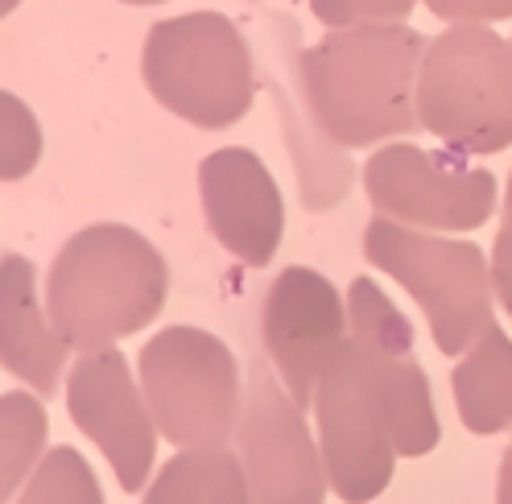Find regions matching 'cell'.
Returning <instances> with one entry per match:
<instances>
[{"instance_id":"6da1fadb","label":"cell","mask_w":512,"mask_h":504,"mask_svg":"<svg viewBox=\"0 0 512 504\" xmlns=\"http://www.w3.org/2000/svg\"><path fill=\"white\" fill-rule=\"evenodd\" d=\"M426 38L401 21L335 29L298 54V87L314 129L335 149H368L418 124L413 83Z\"/></svg>"},{"instance_id":"7a4b0ae2","label":"cell","mask_w":512,"mask_h":504,"mask_svg":"<svg viewBox=\"0 0 512 504\" xmlns=\"http://www.w3.org/2000/svg\"><path fill=\"white\" fill-rule=\"evenodd\" d=\"M166 290V257L141 232L91 224L58 248L46 277V310L75 352H104L145 331L162 314Z\"/></svg>"},{"instance_id":"3957f363","label":"cell","mask_w":512,"mask_h":504,"mask_svg":"<svg viewBox=\"0 0 512 504\" xmlns=\"http://www.w3.org/2000/svg\"><path fill=\"white\" fill-rule=\"evenodd\" d=\"M418 124L446 149L484 157L512 145V46L484 25H455L426 42L413 83Z\"/></svg>"},{"instance_id":"277c9868","label":"cell","mask_w":512,"mask_h":504,"mask_svg":"<svg viewBox=\"0 0 512 504\" xmlns=\"http://www.w3.org/2000/svg\"><path fill=\"white\" fill-rule=\"evenodd\" d=\"M141 75L153 100L195 129H228L252 108L256 62L223 13H182L149 29Z\"/></svg>"},{"instance_id":"5b68a950","label":"cell","mask_w":512,"mask_h":504,"mask_svg":"<svg viewBox=\"0 0 512 504\" xmlns=\"http://www.w3.org/2000/svg\"><path fill=\"white\" fill-rule=\"evenodd\" d=\"M364 257L418 298L442 356H459L492 327V265L471 240H446L393 219H368Z\"/></svg>"},{"instance_id":"8992f818","label":"cell","mask_w":512,"mask_h":504,"mask_svg":"<svg viewBox=\"0 0 512 504\" xmlns=\"http://www.w3.org/2000/svg\"><path fill=\"white\" fill-rule=\"evenodd\" d=\"M141 393L153 426L178 451L223 447L240 422V364L199 327H166L141 348Z\"/></svg>"},{"instance_id":"52a82bcc","label":"cell","mask_w":512,"mask_h":504,"mask_svg":"<svg viewBox=\"0 0 512 504\" xmlns=\"http://www.w3.org/2000/svg\"><path fill=\"white\" fill-rule=\"evenodd\" d=\"M318 451H323L327 484L343 504H368L393 480L397 447L380 389L356 343H343L314 385Z\"/></svg>"},{"instance_id":"ba28073f","label":"cell","mask_w":512,"mask_h":504,"mask_svg":"<svg viewBox=\"0 0 512 504\" xmlns=\"http://www.w3.org/2000/svg\"><path fill=\"white\" fill-rule=\"evenodd\" d=\"M364 191L376 215L430 232H471L496 211V174L455 149L384 145L364 162Z\"/></svg>"},{"instance_id":"9c48e42d","label":"cell","mask_w":512,"mask_h":504,"mask_svg":"<svg viewBox=\"0 0 512 504\" xmlns=\"http://www.w3.org/2000/svg\"><path fill=\"white\" fill-rule=\"evenodd\" d=\"M347 339L364 356L389 414L393 447L405 459L438 447V414L430 401V376L413 352V327L372 277H356L347 290Z\"/></svg>"},{"instance_id":"30bf717a","label":"cell","mask_w":512,"mask_h":504,"mask_svg":"<svg viewBox=\"0 0 512 504\" xmlns=\"http://www.w3.org/2000/svg\"><path fill=\"white\" fill-rule=\"evenodd\" d=\"M240 467L252 504H323L327 467L323 451H314L302 409L269 364H252L248 397L236 422Z\"/></svg>"},{"instance_id":"8fae6325","label":"cell","mask_w":512,"mask_h":504,"mask_svg":"<svg viewBox=\"0 0 512 504\" xmlns=\"http://www.w3.org/2000/svg\"><path fill=\"white\" fill-rule=\"evenodd\" d=\"M261 339L294 405L310 409L318 372L347 343V306L323 273L290 265L273 277L265 294Z\"/></svg>"},{"instance_id":"7c38bea8","label":"cell","mask_w":512,"mask_h":504,"mask_svg":"<svg viewBox=\"0 0 512 504\" xmlns=\"http://www.w3.org/2000/svg\"><path fill=\"white\" fill-rule=\"evenodd\" d=\"M67 414L108 455L124 492H137L149 480L157 455V426L145 393L133 381V368L116 348L79 352L67 376Z\"/></svg>"},{"instance_id":"4fadbf2b","label":"cell","mask_w":512,"mask_h":504,"mask_svg":"<svg viewBox=\"0 0 512 504\" xmlns=\"http://www.w3.org/2000/svg\"><path fill=\"white\" fill-rule=\"evenodd\" d=\"M199 195H203L211 236L236 261L261 269L277 257L285 236V203L269 166L252 149L228 145L203 157Z\"/></svg>"},{"instance_id":"5bb4252c","label":"cell","mask_w":512,"mask_h":504,"mask_svg":"<svg viewBox=\"0 0 512 504\" xmlns=\"http://www.w3.org/2000/svg\"><path fill=\"white\" fill-rule=\"evenodd\" d=\"M71 343L54 331L38 298V269L21 252H0V368L54 397L62 385Z\"/></svg>"},{"instance_id":"9a60e30c","label":"cell","mask_w":512,"mask_h":504,"mask_svg":"<svg viewBox=\"0 0 512 504\" xmlns=\"http://www.w3.org/2000/svg\"><path fill=\"white\" fill-rule=\"evenodd\" d=\"M455 405L471 434H500L512 426V339L492 323L455 364Z\"/></svg>"},{"instance_id":"2e32d148","label":"cell","mask_w":512,"mask_h":504,"mask_svg":"<svg viewBox=\"0 0 512 504\" xmlns=\"http://www.w3.org/2000/svg\"><path fill=\"white\" fill-rule=\"evenodd\" d=\"M141 504H252L244 467L223 447L178 451L162 471Z\"/></svg>"},{"instance_id":"e0dca14e","label":"cell","mask_w":512,"mask_h":504,"mask_svg":"<svg viewBox=\"0 0 512 504\" xmlns=\"http://www.w3.org/2000/svg\"><path fill=\"white\" fill-rule=\"evenodd\" d=\"M46 447V409L29 393L0 397V504H9L17 484L38 467Z\"/></svg>"},{"instance_id":"ac0fdd59","label":"cell","mask_w":512,"mask_h":504,"mask_svg":"<svg viewBox=\"0 0 512 504\" xmlns=\"http://www.w3.org/2000/svg\"><path fill=\"white\" fill-rule=\"evenodd\" d=\"M17 504H104L100 480L75 447H50L29 471V484Z\"/></svg>"},{"instance_id":"d6986e66","label":"cell","mask_w":512,"mask_h":504,"mask_svg":"<svg viewBox=\"0 0 512 504\" xmlns=\"http://www.w3.org/2000/svg\"><path fill=\"white\" fill-rule=\"evenodd\" d=\"M42 157V124L25 100L0 87V182L29 178Z\"/></svg>"},{"instance_id":"ffe728a7","label":"cell","mask_w":512,"mask_h":504,"mask_svg":"<svg viewBox=\"0 0 512 504\" xmlns=\"http://www.w3.org/2000/svg\"><path fill=\"white\" fill-rule=\"evenodd\" d=\"M314 17L331 29L356 25H393L413 13V0H310Z\"/></svg>"},{"instance_id":"44dd1931","label":"cell","mask_w":512,"mask_h":504,"mask_svg":"<svg viewBox=\"0 0 512 504\" xmlns=\"http://www.w3.org/2000/svg\"><path fill=\"white\" fill-rule=\"evenodd\" d=\"M426 9L438 21L488 25V21H508L512 17V0H426Z\"/></svg>"},{"instance_id":"7402d4cb","label":"cell","mask_w":512,"mask_h":504,"mask_svg":"<svg viewBox=\"0 0 512 504\" xmlns=\"http://www.w3.org/2000/svg\"><path fill=\"white\" fill-rule=\"evenodd\" d=\"M492 290L504 302V310L512 314V224H504L496 232V248H492Z\"/></svg>"},{"instance_id":"603a6c76","label":"cell","mask_w":512,"mask_h":504,"mask_svg":"<svg viewBox=\"0 0 512 504\" xmlns=\"http://www.w3.org/2000/svg\"><path fill=\"white\" fill-rule=\"evenodd\" d=\"M496 504H512V443L500 455V480H496Z\"/></svg>"},{"instance_id":"cb8c5ba5","label":"cell","mask_w":512,"mask_h":504,"mask_svg":"<svg viewBox=\"0 0 512 504\" xmlns=\"http://www.w3.org/2000/svg\"><path fill=\"white\" fill-rule=\"evenodd\" d=\"M504 224H512V178H508V199H504Z\"/></svg>"},{"instance_id":"d4e9b609","label":"cell","mask_w":512,"mask_h":504,"mask_svg":"<svg viewBox=\"0 0 512 504\" xmlns=\"http://www.w3.org/2000/svg\"><path fill=\"white\" fill-rule=\"evenodd\" d=\"M17 5H21V0H0V17H9Z\"/></svg>"},{"instance_id":"484cf974","label":"cell","mask_w":512,"mask_h":504,"mask_svg":"<svg viewBox=\"0 0 512 504\" xmlns=\"http://www.w3.org/2000/svg\"><path fill=\"white\" fill-rule=\"evenodd\" d=\"M124 5H162V0H124Z\"/></svg>"}]
</instances>
